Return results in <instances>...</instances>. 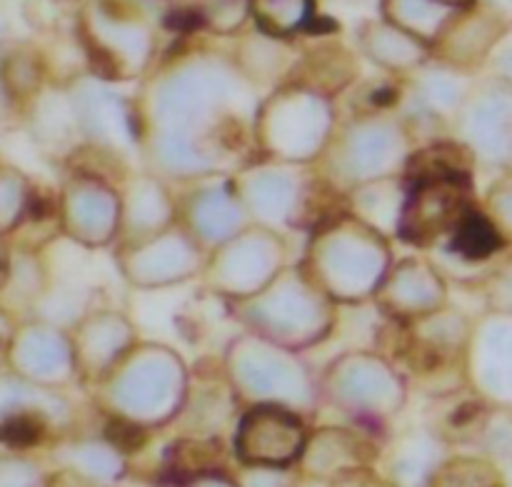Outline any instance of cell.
<instances>
[{
	"label": "cell",
	"mask_w": 512,
	"mask_h": 487,
	"mask_svg": "<svg viewBox=\"0 0 512 487\" xmlns=\"http://www.w3.org/2000/svg\"><path fill=\"white\" fill-rule=\"evenodd\" d=\"M473 208L470 175L413 180L398 220V238L415 248H430L448 238Z\"/></svg>",
	"instance_id": "obj_1"
},
{
	"label": "cell",
	"mask_w": 512,
	"mask_h": 487,
	"mask_svg": "<svg viewBox=\"0 0 512 487\" xmlns=\"http://www.w3.org/2000/svg\"><path fill=\"white\" fill-rule=\"evenodd\" d=\"M305 445L303 423L298 415L280 405H255L243 418L235 440L240 460L263 468H280L300 455Z\"/></svg>",
	"instance_id": "obj_2"
},
{
	"label": "cell",
	"mask_w": 512,
	"mask_h": 487,
	"mask_svg": "<svg viewBox=\"0 0 512 487\" xmlns=\"http://www.w3.org/2000/svg\"><path fill=\"white\" fill-rule=\"evenodd\" d=\"M495 38H500V30L495 33V18L478 10V3H473L463 10H455L445 20L438 38L430 43V60H440L443 68L463 70L480 63L493 48Z\"/></svg>",
	"instance_id": "obj_3"
},
{
	"label": "cell",
	"mask_w": 512,
	"mask_h": 487,
	"mask_svg": "<svg viewBox=\"0 0 512 487\" xmlns=\"http://www.w3.org/2000/svg\"><path fill=\"white\" fill-rule=\"evenodd\" d=\"M360 50L390 73H408L430 60V45L390 20H370L360 28Z\"/></svg>",
	"instance_id": "obj_4"
},
{
	"label": "cell",
	"mask_w": 512,
	"mask_h": 487,
	"mask_svg": "<svg viewBox=\"0 0 512 487\" xmlns=\"http://www.w3.org/2000/svg\"><path fill=\"white\" fill-rule=\"evenodd\" d=\"M255 30L278 40L318 30L315 0H248Z\"/></svg>",
	"instance_id": "obj_5"
},
{
	"label": "cell",
	"mask_w": 512,
	"mask_h": 487,
	"mask_svg": "<svg viewBox=\"0 0 512 487\" xmlns=\"http://www.w3.org/2000/svg\"><path fill=\"white\" fill-rule=\"evenodd\" d=\"M380 18L390 20L398 28L408 30L415 38L433 43L438 33L443 30L445 20L455 13V10L443 8L435 0H383L380 3Z\"/></svg>",
	"instance_id": "obj_6"
},
{
	"label": "cell",
	"mask_w": 512,
	"mask_h": 487,
	"mask_svg": "<svg viewBox=\"0 0 512 487\" xmlns=\"http://www.w3.org/2000/svg\"><path fill=\"white\" fill-rule=\"evenodd\" d=\"M250 18L248 0H215L213 5L200 13L205 28L218 35H233L243 28L245 20Z\"/></svg>",
	"instance_id": "obj_7"
},
{
	"label": "cell",
	"mask_w": 512,
	"mask_h": 487,
	"mask_svg": "<svg viewBox=\"0 0 512 487\" xmlns=\"http://www.w3.org/2000/svg\"><path fill=\"white\" fill-rule=\"evenodd\" d=\"M43 435V423L33 415H18V418H10L8 423L0 428V440L15 448H25V445H35Z\"/></svg>",
	"instance_id": "obj_8"
},
{
	"label": "cell",
	"mask_w": 512,
	"mask_h": 487,
	"mask_svg": "<svg viewBox=\"0 0 512 487\" xmlns=\"http://www.w3.org/2000/svg\"><path fill=\"white\" fill-rule=\"evenodd\" d=\"M435 3H440L443 8H448V10H463V8H468V5H473L475 0H435Z\"/></svg>",
	"instance_id": "obj_9"
}]
</instances>
